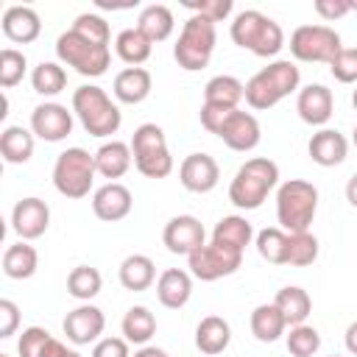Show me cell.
Wrapping results in <instances>:
<instances>
[{
  "label": "cell",
  "mask_w": 357,
  "mask_h": 357,
  "mask_svg": "<svg viewBox=\"0 0 357 357\" xmlns=\"http://www.w3.org/2000/svg\"><path fill=\"white\" fill-rule=\"evenodd\" d=\"M50 226V206L36 198V195H28V198H20L11 209V229L17 231L20 240L31 243V240H39Z\"/></svg>",
  "instance_id": "14"
},
{
  "label": "cell",
  "mask_w": 357,
  "mask_h": 357,
  "mask_svg": "<svg viewBox=\"0 0 357 357\" xmlns=\"http://www.w3.org/2000/svg\"><path fill=\"white\" fill-rule=\"evenodd\" d=\"M134 357H170V354L165 349H159V346H139L134 351Z\"/></svg>",
  "instance_id": "51"
},
{
  "label": "cell",
  "mask_w": 357,
  "mask_h": 357,
  "mask_svg": "<svg viewBox=\"0 0 357 357\" xmlns=\"http://www.w3.org/2000/svg\"><path fill=\"white\" fill-rule=\"evenodd\" d=\"M254 237H257V234H254V226H251V220L243 218V215H226V218H220V220L215 223V229H212V240L220 243V245H229V248H234V251H245Z\"/></svg>",
  "instance_id": "28"
},
{
  "label": "cell",
  "mask_w": 357,
  "mask_h": 357,
  "mask_svg": "<svg viewBox=\"0 0 357 357\" xmlns=\"http://www.w3.org/2000/svg\"><path fill=\"white\" fill-rule=\"evenodd\" d=\"M95 176H98V167H95V153L84 151V148H67L56 156V165H53V187L59 195L70 198V201H78V198H86L92 184H95Z\"/></svg>",
  "instance_id": "8"
},
{
  "label": "cell",
  "mask_w": 357,
  "mask_h": 357,
  "mask_svg": "<svg viewBox=\"0 0 357 357\" xmlns=\"http://www.w3.org/2000/svg\"><path fill=\"white\" fill-rule=\"evenodd\" d=\"M307 153L321 167H337L346 162L349 139L337 128H318L307 142Z\"/></svg>",
  "instance_id": "20"
},
{
  "label": "cell",
  "mask_w": 357,
  "mask_h": 357,
  "mask_svg": "<svg viewBox=\"0 0 357 357\" xmlns=\"http://www.w3.org/2000/svg\"><path fill=\"white\" fill-rule=\"evenodd\" d=\"M332 357H340V354H332Z\"/></svg>",
  "instance_id": "57"
},
{
  "label": "cell",
  "mask_w": 357,
  "mask_h": 357,
  "mask_svg": "<svg viewBox=\"0 0 357 357\" xmlns=\"http://www.w3.org/2000/svg\"><path fill=\"white\" fill-rule=\"evenodd\" d=\"M349 6H351V11H357V0H349Z\"/></svg>",
  "instance_id": "54"
},
{
  "label": "cell",
  "mask_w": 357,
  "mask_h": 357,
  "mask_svg": "<svg viewBox=\"0 0 357 357\" xmlns=\"http://www.w3.org/2000/svg\"><path fill=\"white\" fill-rule=\"evenodd\" d=\"M284 346L293 357H315L318 349H321V335L315 326L310 324H298V326H290L287 335H284Z\"/></svg>",
  "instance_id": "40"
},
{
  "label": "cell",
  "mask_w": 357,
  "mask_h": 357,
  "mask_svg": "<svg viewBox=\"0 0 357 357\" xmlns=\"http://www.w3.org/2000/svg\"><path fill=\"white\" fill-rule=\"evenodd\" d=\"M351 106H354V109H357V89H354V92H351Z\"/></svg>",
  "instance_id": "53"
},
{
  "label": "cell",
  "mask_w": 357,
  "mask_h": 357,
  "mask_svg": "<svg viewBox=\"0 0 357 357\" xmlns=\"http://www.w3.org/2000/svg\"><path fill=\"white\" fill-rule=\"evenodd\" d=\"M231 42L259 59H273L284 47V31L276 20L257 8H245L231 20Z\"/></svg>",
  "instance_id": "4"
},
{
  "label": "cell",
  "mask_w": 357,
  "mask_h": 357,
  "mask_svg": "<svg viewBox=\"0 0 357 357\" xmlns=\"http://www.w3.org/2000/svg\"><path fill=\"white\" fill-rule=\"evenodd\" d=\"M89 357H131L128 340L126 337H100L92 346V354Z\"/></svg>",
  "instance_id": "46"
},
{
  "label": "cell",
  "mask_w": 357,
  "mask_h": 357,
  "mask_svg": "<svg viewBox=\"0 0 357 357\" xmlns=\"http://www.w3.org/2000/svg\"><path fill=\"white\" fill-rule=\"evenodd\" d=\"M346 201H349V204L357 209V173H354L349 181H346Z\"/></svg>",
  "instance_id": "52"
},
{
  "label": "cell",
  "mask_w": 357,
  "mask_h": 357,
  "mask_svg": "<svg viewBox=\"0 0 357 357\" xmlns=\"http://www.w3.org/2000/svg\"><path fill=\"white\" fill-rule=\"evenodd\" d=\"M56 56L61 64L73 67L78 75H86V78L103 75L112 64V47L109 45L95 42V39H89L73 28L56 39Z\"/></svg>",
  "instance_id": "6"
},
{
  "label": "cell",
  "mask_w": 357,
  "mask_h": 357,
  "mask_svg": "<svg viewBox=\"0 0 357 357\" xmlns=\"http://www.w3.org/2000/svg\"><path fill=\"white\" fill-rule=\"evenodd\" d=\"M73 114L78 117V123L84 126V131L89 137H112L120 131L123 126V112L120 106L106 95L103 86L98 84H81L73 92V103H70Z\"/></svg>",
  "instance_id": "2"
},
{
  "label": "cell",
  "mask_w": 357,
  "mask_h": 357,
  "mask_svg": "<svg viewBox=\"0 0 357 357\" xmlns=\"http://www.w3.org/2000/svg\"><path fill=\"white\" fill-rule=\"evenodd\" d=\"M343 343H346V351L357 357V321H351L346 326V335H343Z\"/></svg>",
  "instance_id": "50"
},
{
  "label": "cell",
  "mask_w": 357,
  "mask_h": 357,
  "mask_svg": "<svg viewBox=\"0 0 357 357\" xmlns=\"http://www.w3.org/2000/svg\"><path fill=\"white\" fill-rule=\"evenodd\" d=\"M332 109H335V98H332V89L324 84H310L296 95V112L307 126L324 128L332 117Z\"/></svg>",
  "instance_id": "19"
},
{
  "label": "cell",
  "mask_w": 357,
  "mask_h": 357,
  "mask_svg": "<svg viewBox=\"0 0 357 357\" xmlns=\"http://www.w3.org/2000/svg\"><path fill=\"white\" fill-rule=\"evenodd\" d=\"M128 145H131L134 167L145 178H167L173 173V156H170L167 137H165L162 126H156V123L137 126Z\"/></svg>",
  "instance_id": "7"
},
{
  "label": "cell",
  "mask_w": 357,
  "mask_h": 357,
  "mask_svg": "<svg viewBox=\"0 0 357 357\" xmlns=\"http://www.w3.org/2000/svg\"><path fill=\"white\" fill-rule=\"evenodd\" d=\"M240 100H245V84L234 75H215L204 86V103L209 106L240 109Z\"/></svg>",
  "instance_id": "27"
},
{
  "label": "cell",
  "mask_w": 357,
  "mask_h": 357,
  "mask_svg": "<svg viewBox=\"0 0 357 357\" xmlns=\"http://www.w3.org/2000/svg\"><path fill=\"white\" fill-rule=\"evenodd\" d=\"M243 265V251H234L229 245H220L215 240L204 243L187 257V268L201 282H218L223 276H231Z\"/></svg>",
  "instance_id": "11"
},
{
  "label": "cell",
  "mask_w": 357,
  "mask_h": 357,
  "mask_svg": "<svg viewBox=\"0 0 357 357\" xmlns=\"http://www.w3.org/2000/svg\"><path fill=\"white\" fill-rule=\"evenodd\" d=\"M329 73L335 81L340 84H357V47H343L332 64H329Z\"/></svg>",
  "instance_id": "45"
},
{
  "label": "cell",
  "mask_w": 357,
  "mask_h": 357,
  "mask_svg": "<svg viewBox=\"0 0 357 357\" xmlns=\"http://www.w3.org/2000/svg\"><path fill=\"white\" fill-rule=\"evenodd\" d=\"M61 329H64V335L73 346H89V343L100 340V335L106 329V315H103L100 307L84 301V304H78L75 310H70L64 315Z\"/></svg>",
  "instance_id": "12"
},
{
  "label": "cell",
  "mask_w": 357,
  "mask_h": 357,
  "mask_svg": "<svg viewBox=\"0 0 357 357\" xmlns=\"http://www.w3.org/2000/svg\"><path fill=\"white\" fill-rule=\"evenodd\" d=\"M31 131L45 142H61L73 134V109L56 100H45L31 112Z\"/></svg>",
  "instance_id": "13"
},
{
  "label": "cell",
  "mask_w": 357,
  "mask_h": 357,
  "mask_svg": "<svg viewBox=\"0 0 357 357\" xmlns=\"http://www.w3.org/2000/svg\"><path fill=\"white\" fill-rule=\"evenodd\" d=\"M184 8L192 11V14H198V17H204V20H209V22H223L234 11V3L231 0H201V3L187 0Z\"/></svg>",
  "instance_id": "44"
},
{
  "label": "cell",
  "mask_w": 357,
  "mask_h": 357,
  "mask_svg": "<svg viewBox=\"0 0 357 357\" xmlns=\"http://www.w3.org/2000/svg\"><path fill=\"white\" fill-rule=\"evenodd\" d=\"M273 304L279 307V312L284 315L287 326H298V324H307L310 312H312V298L304 287L298 284H287L282 290H276V298Z\"/></svg>",
  "instance_id": "30"
},
{
  "label": "cell",
  "mask_w": 357,
  "mask_h": 357,
  "mask_svg": "<svg viewBox=\"0 0 357 357\" xmlns=\"http://www.w3.org/2000/svg\"><path fill=\"white\" fill-rule=\"evenodd\" d=\"M248 324H251V335L259 343H276L290 329L276 304H257L251 310V321Z\"/></svg>",
  "instance_id": "29"
},
{
  "label": "cell",
  "mask_w": 357,
  "mask_h": 357,
  "mask_svg": "<svg viewBox=\"0 0 357 357\" xmlns=\"http://www.w3.org/2000/svg\"><path fill=\"white\" fill-rule=\"evenodd\" d=\"M100 287H103V276L92 265H75L70 271V276H67V293L73 298H78L81 304L84 301H92L100 293Z\"/></svg>",
  "instance_id": "37"
},
{
  "label": "cell",
  "mask_w": 357,
  "mask_h": 357,
  "mask_svg": "<svg viewBox=\"0 0 357 357\" xmlns=\"http://www.w3.org/2000/svg\"><path fill=\"white\" fill-rule=\"evenodd\" d=\"M20 326V307L11 298H0V337H11Z\"/></svg>",
  "instance_id": "47"
},
{
  "label": "cell",
  "mask_w": 357,
  "mask_h": 357,
  "mask_svg": "<svg viewBox=\"0 0 357 357\" xmlns=\"http://www.w3.org/2000/svg\"><path fill=\"white\" fill-rule=\"evenodd\" d=\"M36 268H39V254L31 243L20 240L3 251V273L8 279H17V282L31 279L36 273Z\"/></svg>",
  "instance_id": "33"
},
{
  "label": "cell",
  "mask_w": 357,
  "mask_h": 357,
  "mask_svg": "<svg viewBox=\"0 0 357 357\" xmlns=\"http://www.w3.org/2000/svg\"><path fill=\"white\" fill-rule=\"evenodd\" d=\"M131 206H134V195L120 181H106L103 187H98L92 192V212L103 223H117V220L128 218Z\"/></svg>",
  "instance_id": "18"
},
{
  "label": "cell",
  "mask_w": 357,
  "mask_h": 357,
  "mask_svg": "<svg viewBox=\"0 0 357 357\" xmlns=\"http://www.w3.org/2000/svg\"><path fill=\"white\" fill-rule=\"evenodd\" d=\"M218 139H220L226 148L237 151V153H248V151H254V148L259 145V139H262L259 120H257L251 112L234 109V112L226 117V123L220 126Z\"/></svg>",
  "instance_id": "16"
},
{
  "label": "cell",
  "mask_w": 357,
  "mask_h": 357,
  "mask_svg": "<svg viewBox=\"0 0 357 357\" xmlns=\"http://www.w3.org/2000/svg\"><path fill=\"white\" fill-rule=\"evenodd\" d=\"M178 181H181V187L187 192L204 195V192H212L218 187L220 167L209 153H190L178 165Z\"/></svg>",
  "instance_id": "17"
},
{
  "label": "cell",
  "mask_w": 357,
  "mask_h": 357,
  "mask_svg": "<svg viewBox=\"0 0 357 357\" xmlns=\"http://www.w3.org/2000/svg\"><path fill=\"white\" fill-rule=\"evenodd\" d=\"M131 145L123 142V139H109L103 142L98 151H95V167H98V176L114 181V178H123L128 170H131Z\"/></svg>",
  "instance_id": "24"
},
{
  "label": "cell",
  "mask_w": 357,
  "mask_h": 357,
  "mask_svg": "<svg viewBox=\"0 0 357 357\" xmlns=\"http://www.w3.org/2000/svg\"><path fill=\"white\" fill-rule=\"evenodd\" d=\"M254 245H257L259 257L268 259L271 265H284V262H287V231H284V229L271 226V229L257 231Z\"/></svg>",
  "instance_id": "38"
},
{
  "label": "cell",
  "mask_w": 357,
  "mask_h": 357,
  "mask_svg": "<svg viewBox=\"0 0 357 357\" xmlns=\"http://www.w3.org/2000/svg\"><path fill=\"white\" fill-rule=\"evenodd\" d=\"M151 50H153V42L134 25V28H123L117 36H114V53L128 64V67H142L148 59H151Z\"/></svg>",
  "instance_id": "32"
},
{
  "label": "cell",
  "mask_w": 357,
  "mask_h": 357,
  "mask_svg": "<svg viewBox=\"0 0 357 357\" xmlns=\"http://www.w3.org/2000/svg\"><path fill=\"white\" fill-rule=\"evenodd\" d=\"M137 28L156 45V42L170 39V33H173V28H176V17H173V11H170L165 3H151V6H145V8L139 11Z\"/></svg>",
  "instance_id": "31"
},
{
  "label": "cell",
  "mask_w": 357,
  "mask_h": 357,
  "mask_svg": "<svg viewBox=\"0 0 357 357\" xmlns=\"http://www.w3.org/2000/svg\"><path fill=\"white\" fill-rule=\"evenodd\" d=\"M192 296V273L184 268H167L156 279V298L167 310H181Z\"/></svg>",
  "instance_id": "23"
},
{
  "label": "cell",
  "mask_w": 357,
  "mask_h": 357,
  "mask_svg": "<svg viewBox=\"0 0 357 357\" xmlns=\"http://www.w3.org/2000/svg\"><path fill=\"white\" fill-rule=\"evenodd\" d=\"M31 86H33V92H39L45 98H53V95L64 92V86H67V70L59 61H39L31 70Z\"/></svg>",
  "instance_id": "36"
},
{
  "label": "cell",
  "mask_w": 357,
  "mask_h": 357,
  "mask_svg": "<svg viewBox=\"0 0 357 357\" xmlns=\"http://www.w3.org/2000/svg\"><path fill=\"white\" fill-rule=\"evenodd\" d=\"M343 50L340 33L329 25H298L290 33V53L296 61L307 64H332V59Z\"/></svg>",
  "instance_id": "10"
},
{
  "label": "cell",
  "mask_w": 357,
  "mask_h": 357,
  "mask_svg": "<svg viewBox=\"0 0 357 357\" xmlns=\"http://www.w3.org/2000/svg\"><path fill=\"white\" fill-rule=\"evenodd\" d=\"M162 243L170 254H184L190 257L195 248H201L206 243V229L195 215H176L165 223L162 231Z\"/></svg>",
  "instance_id": "15"
},
{
  "label": "cell",
  "mask_w": 357,
  "mask_h": 357,
  "mask_svg": "<svg viewBox=\"0 0 357 357\" xmlns=\"http://www.w3.org/2000/svg\"><path fill=\"white\" fill-rule=\"evenodd\" d=\"M318 212V187L304 178H287L276 190V220L287 234L310 231Z\"/></svg>",
  "instance_id": "5"
},
{
  "label": "cell",
  "mask_w": 357,
  "mask_h": 357,
  "mask_svg": "<svg viewBox=\"0 0 357 357\" xmlns=\"http://www.w3.org/2000/svg\"><path fill=\"white\" fill-rule=\"evenodd\" d=\"M33 131L22 126H6L0 134V153L8 165H25L33 156Z\"/></svg>",
  "instance_id": "34"
},
{
  "label": "cell",
  "mask_w": 357,
  "mask_h": 357,
  "mask_svg": "<svg viewBox=\"0 0 357 357\" xmlns=\"http://www.w3.org/2000/svg\"><path fill=\"white\" fill-rule=\"evenodd\" d=\"M312 8H315V14H318L321 20H326V22H335V20H340V17H346V14L351 11L349 0H315Z\"/></svg>",
  "instance_id": "48"
},
{
  "label": "cell",
  "mask_w": 357,
  "mask_h": 357,
  "mask_svg": "<svg viewBox=\"0 0 357 357\" xmlns=\"http://www.w3.org/2000/svg\"><path fill=\"white\" fill-rule=\"evenodd\" d=\"M45 357H81L75 349H67L61 340H50V346H47V351H45Z\"/></svg>",
  "instance_id": "49"
},
{
  "label": "cell",
  "mask_w": 357,
  "mask_h": 357,
  "mask_svg": "<svg viewBox=\"0 0 357 357\" xmlns=\"http://www.w3.org/2000/svg\"><path fill=\"white\" fill-rule=\"evenodd\" d=\"M0 28H3L6 39L17 42V45H31L42 33V20L31 6H8L3 11Z\"/></svg>",
  "instance_id": "21"
},
{
  "label": "cell",
  "mask_w": 357,
  "mask_h": 357,
  "mask_svg": "<svg viewBox=\"0 0 357 357\" xmlns=\"http://www.w3.org/2000/svg\"><path fill=\"white\" fill-rule=\"evenodd\" d=\"M318 259V237L312 231L287 234V262L290 268H307Z\"/></svg>",
  "instance_id": "39"
},
{
  "label": "cell",
  "mask_w": 357,
  "mask_h": 357,
  "mask_svg": "<svg viewBox=\"0 0 357 357\" xmlns=\"http://www.w3.org/2000/svg\"><path fill=\"white\" fill-rule=\"evenodd\" d=\"M231 343V326L226 318L220 315H206L198 321L195 326V346L201 354L206 357H215V354H223Z\"/></svg>",
  "instance_id": "25"
},
{
  "label": "cell",
  "mask_w": 357,
  "mask_h": 357,
  "mask_svg": "<svg viewBox=\"0 0 357 357\" xmlns=\"http://www.w3.org/2000/svg\"><path fill=\"white\" fill-rule=\"evenodd\" d=\"M0 357H8V354H0Z\"/></svg>",
  "instance_id": "56"
},
{
  "label": "cell",
  "mask_w": 357,
  "mask_h": 357,
  "mask_svg": "<svg viewBox=\"0 0 357 357\" xmlns=\"http://www.w3.org/2000/svg\"><path fill=\"white\" fill-rule=\"evenodd\" d=\"M25 70H28V59L22 50H17V47L0 50V86L3 89L17 86L25 78Z\"/></svg>",
  "instance_id": "41"
},
{
  "label": "cell",
  "mask_w": 357,
  "mask_h": 357,
  "mask_svg": "<svg viewBox=\"0 0 357 357\" xmlns=\"http://www.w3.org/2000/svg\"><path fill=\"white\" fill-rule=\"evenodd\" d=\"M298 84H301V73H298L296 61L276 59L245 81V103L254 112L273 109L279 100L293 95L298 89Z\"/></svg>",
  "instance_id": "1"
},
{
  "label": "cell",
  "mask_w": 357,
  "mask_h": 357,
  "mask_svg": "<svg viewBox=\"0 0 357 357\" xmlns=\"http://www.w3.org/2000/svg\"><path fill=\"white\" fill-rule=\"evenodd\" d=\"M50 340H53V335L45 326H28V329H22V335L17 340V351H20V357H45Z\"/></svg>",
  "instance_id": "42"
},
{
  "label": "cell",
  "mask_w": 357,
  "mask_h": 357,
  "mask_svg": "<svg viewBox=\"0 0 357 357\" xmlns=\"http://www.w3.org/2000/svg\"><path fill=\"white\" fill-rule=\"evenodd\" d=\"M117 276H120V284H123L126 290L142 293V290H148V287L156 282V265H153V259L145 257V254H128V257L120 262Z\"/></svg>",
  "instance_id": "26"
},
{
  "label": "cell",
  "mask_w": 357,
  "mask_h": 357,
  "mask_svg": "<svg viewBox=\"0 0 357 357\" xmlns=\"http://www.w3.org/2000/svg\"><path fill=\"white\" fill-rule=\"evenodd\" d=\"M153 89V78L145 67H126L114 75L112 81V92H114V100L117 103H126V106H137L142 103Z\"/></svg>",
  "instance_id": "22"
},
{
  "label": "cell",
  "mask_w": 357,
  "mask_h": 357,
  "mask_svg": "<svg viewBox=\"0 0 357 357\" xmlns=\"http://www.w3.org/2000/svg\"><path fill=\"white\" fill-rule=\"evenodd\" d=\"M215 42H218V31H215V22L192 14L184 25H181V33L173 45V59L181 70L187 73H195V70H204L215 53Z\"/></svg>",
  "instance_id": "9"
},
{
  "label": "cell",
  "mask_w": 357,
  "mask_h": 357,
  "mask_svg": "<svg viewBox=\"0 0 357 357\" xmlns=\"http://www.w3.org/2000/svg\"><path fill=\"white\" fill-rule=\"evenodd\" d=\"M120 329H123V337H126L128 343H134V346H148V340L156 335V315H153L148 307L137 304V307L126 310Z\"/></svg>",
  "instance_id": "35"
},
{
  "label": "cell",
  "mask_w": 357,
  "mask_h": 357,
  "mask_svg": "<svg viewBox=\"0 0 357 357\" xmlns=\"http://www.w3.org/2000/svg\"><path fill=\"white\" fill-rule=\"evenodd\" d=\"M351 139H354V145H357V126H354V131H351Z\"/></svg>",
  "instance_id": "55"
},
{
  "label": "cell",
  "mask_w": 357,
  "mask_h": 357,
  "mask_svg": "<svg viewBox=\"0 0 357 357\" xmlns=\"http://www.w3.org/2000/svg\"><path fill=\"white\" fill-rule=\"evenodd\" d=\"M73 31H78V33L95 39V42H103V45L112 42V28H109V22L100 14H89V11L86 14H78L75 22H73Z\"/></svg>",
  "instance_id": "43"
},
{
  "label": "cell",
  "mask_w": 357,
  "mask_h": 357,
  "mask_svg": "<svg viewBox=\"0 0 357 357\" xmlns=\"http://www.w3.org/2000/svg\"><path fill=\"white\" fill-rule=\"evenodd\" d=\"M279 184V165L268 156H251L248 162H243L229 184V201L237 209H259L262 201L271 195V190H276Z\"/></svg>",
  "instance_id": "3"
}]
</instances>
